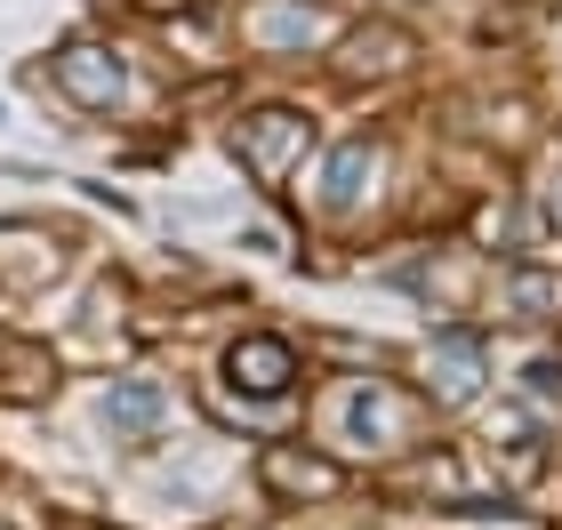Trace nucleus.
<instances>
[{
	"label": "nucleus",
	"mask_w": 562,
	"mask_h": 530,
	"mask_svg": "<svg viewBox=\"0 0 562 530\" xmlns=\"http://www.w3.org/2000/svg\"><path fill=\"white\" fill-rule=\"evenodd\" d=\"M48 81H57L72 105L113 113V105H121V89H130V72H121V57H113L105 41H65L57 57H48Z\"/></svg>",
	"instance_id": "nucleus-2"
},
{
	"label": "nucleus",
	"mask_w": 562,
	"mask_h": 530,
	"mask_svg": "<svg viewBox=\"0 0 562 530\" xmlns=\"http://www.w3.org/2000/svg\"><path fill=\"white\" fill-rule=\"evenodd\" d=\"M506 314H522V322H562V273L515 266V273H506Z\"/></svg>",
	"instance_id": "nucleus-7"
},
{
	"label": "nucleus",
	"mask_w": 562,
	"mask_h": 530,
	"mask_svg": "<svg viewBox=\"0 0 562 530\" xmlns=\"http://www.w3.org/2000/svg\"><path fill=\"white\" fill-rule=\"evenodd\" d=\"M370 177H378V137H346L338 154H329V177H322V210H362V193H370Z\"/></svg>",
	"instance_id": "nucleus-5"
},
{
	"label": "nucleus",
	"mask_w": 562,
	"mask_h": 530,
	"mask_svg": "<svg viewBox=\"0 0 562 530\" xmlns=\"http://www.w3.org/2000/svg\"><path fill=\"white\" fill-rule=\"evenodd\" d=\"M322 33H329L322 9H266L258 16V41L266 48H305V41H322Z\"/></svg>",
	"instance_id": "nucleus-11"
},
{
	"label": "nucleus",
	"mask_w": 562,
	"mask_h": 530,
	"mask_svg": "<svg viewBox=\"0 0 562 530\" xmlns=\"http://www.w3.org/2000/svg\"><path fill=\"white\" fill-rule=\"evenodd\" d=\"M474 386H482V338L474 330H442L434 338V394L474 402Z\"/></svg>",
	"instance_id": "nucleus-6"
},
{
	"label": "nucleus",
	"mask_w": 562,
	"mask_h": 530,
	"mask_svg": "<svg viewBox=\"0 0 562 530\" xmlns=\"http://www.w3.org/2000/svg\"><path fill=\"white\" fill-rule=\"evenodd\" d=\"M394 65H411V33H402V24L353 33V41H346V57H338V72H346V81H353V72H394Z\"/></svg>",
	"instance_id": "nucleus-8"
},
{
	"label": "nucleus",
	"mask_w": 562,
	"mask_h": 530,
	"mask_svg": "<svg viewBox=\"0 0 562 530\" xmlns=\"http://www.w3.org/2000/svg\"><path fill=\"white\" fill-rule=\"evenodd\" d=\"M258 474H266V490H273V498H329V490L346 483V474L329 466L322 450H297V442H273L266 459H258Z\"/></svg>",
	"instance_id": "nucleus-4"
},
{
	"label": "nucleus",
	"mask_w": 562,
	"mask_h": 530,
	"mask_svg": "<svg viewBox=\"0 0 562 530\" xmlns=\"http://www.w3.org/2000/svg\"><path fill=\"white\" fill-rule=\"evenodd\" d=\"M530 394H562V362H530Z\"/></svg>",
	"instance_id": "nucleus-12"
},
{
	"label": "nucleus",
	"mask_w": 562,
	"mask_h": 530,
	"mask_svg": "<svg viewBox=\"0 0 562 530\" xmlns=\"http://www.w3.org/2000/svg\"><path fill=\"white\" fill-rule=\"evenodd\" d=\"M225 377H234L241 394H290L297 377V346L290 338H234V353H225Z\"/></svg>",
	"instance_id": "nucleus-3"
},
{
	"label": "nucleus",
	"mask_w": 562,
	"mask_h": 530,
	"mask_svg": "<svg viewBox=\"0 0 562 530\" xmlns=\"http://www.w3.org/2000/svg\"><path fill=\"white\" fill-rule=\"evenodd\" d=\"M48 386H57V362L41 346H0V394L9 402H41Z\"/></svg>",
	"instance_id": "nucleus-9"
},
{
	"label": "nucleus",
	"mask_w": 562,
	"mask_h": 530,
	"mask_svg": "<svg viewBox=\"0 0 562 530\" xmlns=\"http://www.w3.org/2000/svg\"><path fill=\"white\" fill-rule=\"evenodd\" d=\"M161 410H169V394L153 386V377H121V386L105 394V418L121 426V435H145V426L161 418Z\"/></svg>",
	"instance_id": "nucleus-10"
},
{
	"label": "nucleus",
	"mask_w": 562,
	"mask_h": 530,
	"mask_svg": "<svg viewBox=\"0 0 562 530\" xmlns=\"http://www.w3.org/2000/svg\"><path fill=\"white\" fill-rule=\"evenodd\" d=\"M305 145H314V121L297 105H258V113L234 121V154H241V169L258 177V185H281V177L305 161Z\"/></svg>",
	"instance_id": "nucleus-1"
}]
</instances>
